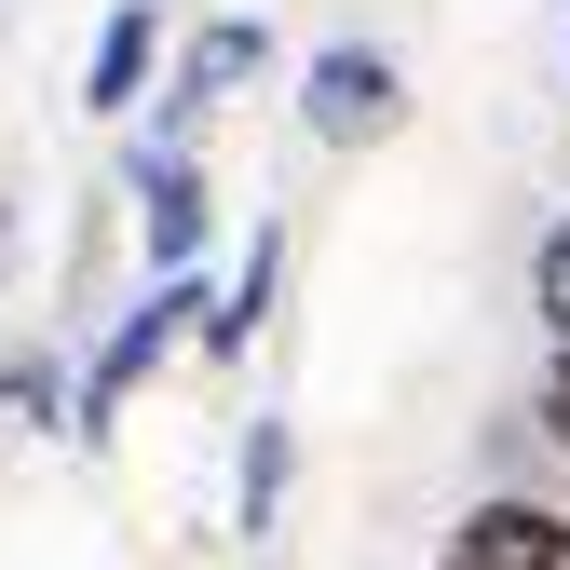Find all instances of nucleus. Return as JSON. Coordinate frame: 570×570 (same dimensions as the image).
<instances>
[{
	"instance_id": "nucleus-1",
	"label": "nucleus",
	"mask_w": 570,
	"mask_h": 570,
	"mask_svg": "<svg viewBox=\"0 0 570 570\" xmlns=\"http://www.w3.org/2000/svg\"><path fill=\"white\" fill-rule=\"evenodd\" d=\"M204 313H218V272H150V285H136V299L96 326V353H82V421H68V435L109 449V435H122V407L150 394L177 353H204Z\"/></svg>"
},
{
	"instance_id": "nucleus-2",
	"label": "nucleus",
	"mask_w": 570,
	"mask_h": 570,
	"mask_svg": "<svg viewBox=\"0 0 570 570\" xmlns=\"http://www.w3.org/2000/svg\"><path fill=\"white\" fill-rule=\"evenodd\" d=\"M122 218H136V258L150 272H204V245H218V177H204L190 136H122Z\"/></svg>"
},
{
	"instance_id": "nucleus-3",
	"label": "nucleus",
	"mask_w": 570,
	"mask_h": 570,
	"mask_svg": "<svg viewBox=\"0 0 570 570\" xmlns=\"http://www.w3.org/2000/svg\"><path fill=\"white\" fill-rule=\"evenodd\" d=\"M299 136H313V150H394V136H407L394 41H313L299 55Z\"/></svg>"
},
{
	"instance_id": "nucleus-4",
	"label": "nucleus",
	"mask_w": 570,
	"mask_h": 570,
	"mask_svg": "<svg viewBox=\"0 0 570 570\" xmlns=\"http://www.w3.org/2000/svg\"><path fill=\"white\" fill-rule=\"evenodd\" d=\"M272 82V14H204L177 28V68H164V96H150V136H190L204 150V122H218L232 96Z\"/></svg>"
},
{
	"instance_id": "nucleus-5",
	"label": "nucleus",
	"mask_w": 570,
	"mask_h": 570,
	"mask_svg": "<svg viewBox=\"0 0 570 570\" xmlns=\"http://www.w3.org/2000/svg\"><path fill=\"white\" fill-rule=\"evenodd\" d=\"M164 68H177V0H109L96 41H82V109L96 122H150Z\"/></svg>"
},
{
	"instance_id": "nucleus-6",
	"label": "nucleus",
	"mask_w": 570,
	"mask_h": 570,
	"mask_svg": "<svg viewBox=\"0 0 570 570\" xmlns=\"http://www.w3.org/2000/svg\"><path fill=\"white\" fill-rule=\"evenodd\" d=\"M272 313H285V218H258V232H245V258L218 272V313H204V367H245V353L272 340Z\"/></svg>"
},
{
	"instance_id": "nucleus-7",
	"label": "nucleus",
	"mask_w": 570,
	"mask_h": 570,
	"mask_svg": "<svg viewBox=\"0 0 570 570\" xmlns=\"http://www.w3.org/2000/svg\"><path fill=\"white\" fill-rule=\"evenodd\" d=\"M285 475H299V435L258 407V421H245V462H232V530H245V543L285 530Z\"/></svg>"
},
{
	"instance_id": "nucleus-8",
	"label": "nucleus",
	"mask_w": 570,
	"mask_h": 570,
	"mask_svg": "<svg viewBox=\"0 0 570 570\" xmlns=\"http://www.w3.org/2000/svg\"><path fill=\"white\" fill-rule=\"evenodd\" d=\"M0 407H14V421H55V435H68V421H82V367H68L55 340H0Z\"/></svg>"
},
{
	"instance_id": "nucleus-9",
	"label": "nucleus",
	"mask_w": 570,
	"mask_h": 570,
	"mask_svg": "<svg viewBox=\"0 0 570 570\" xmlns=\"http://www.w3.org/2000/svg\"><path fill=\"white\" fill-rule=\"evenodd\" d=\"M530 313H543V353H570V218L530 245Z\"/></svg>"
},
{
	"instance_id": "nucleus-10",
	"label": "nucleus",
	"mask_w": 570,
	"mask_h": 570,
	"mask_svg": "<svg viewBox=\"0 0 570 570\" xmlns=\"http://www.w3.org/2000/svg\"><path fill=\"white\" fill-rule=\"evenodd\" d=\"M530 421H543V435H557V462H570V353H543V407H530Z\"/></svg>"
},
{
	"instance_id": "nucleus-11",
	"label": "nucleus",
	"mask_w": 570,
	"mask_h": 570,
	"mask_svg": "<svg viewBox=\"0 0 570 570\" xmlns=\"http://www.w3.org/2000/svg\"><path fill=\"white\" fill-rule=\"evenodd\" d=\"M0 285H14V190H0Z\"/></svg>"
},
{
	"instance_id": "nucleus-12",
	"label": "nucleus",
	"mask_w": 570,
	"mask_h": 570,
	"mask_svg": "<svg viewBox=\"0 0 570 570\" xmlns=\"http://www.w3.org/2000/svg\"><path fill=\"white\" fill-rule=\"evenodd\" d=\"M0 14H14V0H0Z\"/></svg>"
}]
</instances>
